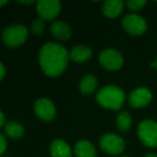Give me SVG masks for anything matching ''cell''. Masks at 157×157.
<instances>
[{"mask_svg":"<svg viewBox=\"0 0 157 157\" xmlns=\"http://www.w3.org/2000/svg\"><path fill=\"white\" fill-rule=\"evenodd\" d=\"M69 53L63 45L48 42L41 48L39 53V63L46 75L57 76L67 68Z\"/></svg>","mask_w":157,"mask_h":157,"instance_id":"6da1fadb","label":"cell"},{"mask_svg":"<svg viewBox=\"0 0 157 157\" xmlns=\"http://www.w3.org/2000/svg\"><path fill=\"white\" fill-rule=\"evenodd\" d=\"M96 99L101 107L111 110H120L125 101L123 90L115 85H107L96 95Z\"/></svg>","mask_w":157,"mask_h":157,"instance_id":"7a4b0ae2","label":"cell"},{"mask_svg":"<svg viewBox=\"0 0 157 157\" xmlns=\"http://www.w3.org/2000/svg\"><path fill=\"white\" fill-rule=\"evenodd\" d=\"M28 37L27 28L22 24H13L6 27L2 33V39L6 45L10 48H15L26 41Z\"/></svg>","mask_w":157,"mask_h":157,"instance_id":"3957f363","label":"cell"},{"mask_svg":"<svg viewBox=\"0 0 157 157\" xmlns=\"http://www.w3.org/2000/svg\"><path fill=\"white\" fill-rule=\"evenodd\" d=\"M138 136L146 146H157V123L152 120H143L138 126Z\"/></svg>","mask_w":157,"mask_h":157,"instance_id":"277c9868","label":"cell"},{"mask_svg":"<svg viewBox=\"0 0 157 157\" xmlns=\"http://www.w3.org/2000/svg\"><path fill=\"white\" fill-rule=\"evenodd\" d=\"M99 144L103 152L110 155H118L124 151L125 142L120 136L114 133H105L99 140Z\"/></svg>","mask_w":157,"mask_h":157,"instance_id":"5b68a950","label":"cell"},{"mask_svg":"<svg viewBox=\"0 0 157 157\" xmlns=\"http://www.w3.org/2000/svg\"><path fill=\"white\" fill-rule=\"evenodd\" d=\"M99 61H100L101 66L107 70L115 71L123 66L124 59H123L122 54L118 51L113 50V48H107V50H103L100 53Z\"/></svg>","mask_w":157,"mask_h":157,"instance_id":"8992f818","label":"cell"},{"mask_svg":"<svg viewBox=\"0 0 157 157\" xmlns=\"http://www.w3.org/2000/svg\"><path fill=\"white\" fill-rule=\"evenodd\" d=\"M125 30L132 36H141L146 30V22L138 14H128L123 20Z\"/></svg>","mask_w":157,"mask_h":157,"instance_id":"52a82bcc","label":"cell"},{"mask_svg":"<svg viewBox=\"0 0 157 157\" xmlns=\"http://www.w3.org/2000/svg\"><path fill=\"white\" fill-rule=\"evenodd\" d=\"M61 5L58 0H40L37 3V12L43 20H53L60 12Z\"/></svg>","mask_w":157,"mask_h":157,"instance_id":"ba28073f","label":"cell"},{"mask_svg":"<svg viewBox=\"0 0 157 157\" xmlns=\"http://www.w3.org/2000/svg\"><path fill=\"white\" fill-rule=\"evenodd\" d=\"M35 113L40 120L44 121V122H51L54 120L55 115H56V109L55 105L50 99L46 98H40L36 101L35 103Z\"/></svg>","mask_w":157,"mask_h":157,"instance_id":"9c48e42d","label":"cell"},{"mask_svg":"<svg viewBox=\"0 0 157 157\" xmlns=\"http://www.w3.org/2000/svg\"><path fill=\"white\" fill-rule=\"evenodd\" d=\"M152 100V93L145 87L136 88L129 95V105L135 109L147 105Z\"/></svg>","mask_w":157,"mask_h":157,"instance_id":"30bf717a","label":"cell"},{"mask_svg":"<svg viewBox=\"0 0 157 157\" xmlns=\"http://www.w3.org/2000/svg\"><path fill=\"white\" fill-rule=\"evenodd\" d=\"M50 152L52 157H72L70 146L63 140L60 139L52 141L50 146Z\"/></svg>","mask_w":157,"mask_h":157,"instance_id":"8fae6325","label":"cell"},{"mask_svg":"<svg viewBox=\"0 0 157 157\" xmlns=\"http://www.w3.org/2000/svg\"><path fill=\"white\" fill-rule=\"evenodd\" d=\"M123 7L124 3L122 0H108L103 3L102 12L107 17L115 18L122 13Z\"/></svg>","mask_w":157,"mask_h":157,"instance_id":"7c38bea8","label":"cell"},{"mask_svg":"<svg viewBox=\"0 0 157 157\" xmlns=\"http://www.w3.org/2000/svg\"><path fill=\"white\" fill-rule=\"evenodd\" d=\"M74 154L76 157H96V148L90 141L81 140L74 145Z\"/></svg>","mask_w":157,"mask_h":157,"instance_id":"4fadbf2b","label":"cell"},{"mask_svg":"<svg viewBox=\"0 0 157 157\" xmlns=\"http://www.w3.org/2000/svg\"><path fill=\"white\" fill-rule=\"evenodd\" d=\"M92 50L86 45H76L70 52V58L74 63H85L92 57Z\"/></svg>","mask_w":157,"mask_h":157,"instance_id":"5bb4252c","label":"cell"},{"mask_svg":"<svg viewBox=\"0 0 157 157\" xmlns=\"http://www.w3.org/2000/svg\"><path fill=\"white\" fill-rule=\"evenodd\" d=\"M51 33L55 38L59 40H67L71 37V29L70 26L65 22H54L51 25Z\"/></svg>","mask_w":157,"mask_h":157,"instance_id":"9a60e30c","label":"cell"},{"mask_svg":"<svg viewBox=\"0 0 157 157\" xmlns=\"http://www.w3.org/2000/svg\"><path fill=\"white\" fill-rule=\"evenodd\" d=\"M97 87V78L93 74H86L80 81V90L83 95H90Z\"/></svg>","mask_w":157,"mask_h":157,"instance_id":"2e32d148","label":"cell"},{"mask_svg":"<svg viewBox=\"0 0 157 157\" xmlns=\"http://www.w3.org/2000/svg\"><path fill=\"white\" fill-rule=\"evenodd\" d=\"M5 132L8 137L12 138V139H20L24 136V127L16 122H9L5 125L3 127Z\"/></svg>","mask_w":157,"mask_h":157,"instance_id":"e0dca14e","label":"cell"},{"mask_svg":"<svg viewBox=\"0 0 157 157\" xmlns=\"http://www.w3.org/2000/svg\"><path fill=\"white\" fill-rule=\"evenodd\" d=\"M116 126H117L118 130L123 131H127L129 129V127L131 126V116L129 115L128 112L123 111L120 112L116 117Z\"/></svg>","mask_w":157,"mask_h":157,"instance_id":"ac0fdd59","label":"cell"},{"mask_svg":"<svg viewBox=\"0 0 157 157\" xmlns=\"http://www.w3.org/2000/svg\"><path fill=\"white\" fill-rule=\"evenodd\" d=\"M145 3H146L145 0H128L126 2V5L132 11H138V10H141L145 6Z\"/></svg>","mask_w":157,"mask_h":157,"instance_id":"d6986e66","label":"cell"},{"mask_svg":"<svg viewBox=\"0 0 157 157\" xmlns=\"http://www.w3.org/2000/svg\"><path fill=\"white\" fill-rule=\"evenodd\" d=\"M31 31L35 35H40L42 31L44 30V23L42 20H35L33 23H31Z\"/></svg>","mask_w":157,"mask_h":157,"instance_id":"ffe728a7","label":"cell"},{"mask_svg":"<svg viewBox=\"0 0 157 157\" xmlns=\"http://www.w3.org/2000/svg\"><path fill=\"white\" fill-rule=\"evenodd\" d=\"M0 141H1V146H0V153L3 154L7 150V141H6V138L3 135L0 136Z\"/></svg>","mask_w":157,"mask_h":157,"instance_id":"44dd1931","label":"cell"},{"mask_svg":"<svg viewBox=\"0 0 157 157\" xmlns=\"http://www.w3.org/2000/svg\"><path fill=\"white\" fill-rule=\"evenodd\" d=\"M0 72H1V74H0V80H3V78H5V75H6V68L2 63H0Z\"/></svg>","mask_w":157,"mask_h":157,"instance_id":"7402d4cb","label":"cell"},{"mask_svg":"<svg viewBox=\"0 0 157 157\" xmlns=\"http://www.w3.org/2000/svg\"><path fill=\"white\" fill-rule=\"evenodd\" d=\"M0 116H1V120H0V126L5 127V114H3V112H0Z\"/></svg>","mask_w":157,"mask_h":157,"instance_id":"603a6c76","label":"cell"},{"mask_svg":"<svg viewBox=\"0 0 157 157\" xmlns=\"http://www.w3.org/2000/svg\"><path fill=\"white\" fill-rule=\"evenodd\" d=\"M20 2L23 5H31V3H33V1L31 0V1H20Z\"/></svg>","mask_w":157,"mask_h":157,"instance_id":"cb8c5ba5","label":"cell"},{"mask_svg":"<svg viewBox=\"0 0 157 157\" xmlns=\"http://www.w3.org/2000/svg\"><path fill=\"white\" fill-rule=\"evenodd\" d=\"M145 157H157V155H155V154H153V153H150V154H147Z\"/></svg>","mask_w":157,"mask_h":157,"instance_id":"d4e9b609","label":"cell"},{"mask_svg":"<svg viewBox=\"0 0 157 157\" xmlns=\"http://www.w3.org/2000/svg\"><path fill=\"white\" fill-rule=\"evenodd\" d=\"M152 67H155L157 69V58H156V60H155L154 63H152Z\"/></svg>","mask_w":157,"mask_h":157,"instance_id":"484cf974","label":"cell"},{"mask_svg":"<svg viewBox=\"0 0 157 157\" xmlns=\"http://www.w3.org/2000/svg\"><path fill=\"white\" fill-rule=\"evenodd\" d=\"M6 3H7V1H1V2H0V6H3V5H6Z\"/></svg>","mask_w":157,"mask_h":157,"instance_id":"4316f807","label":"cell"},{"mask_svg":"<svg viewBox=\"0 0 157 157\" xmlns=\"http://www.w3.org/2000/svg\"><path fill=\"white\" fill-rule=\"evenodd\" d=\"M121 157H127V156H121Z\"/></svg>","mask_w":157,"mask_h":157,"instance_id":"83f0119b","label":"cell"}]
</instances>
